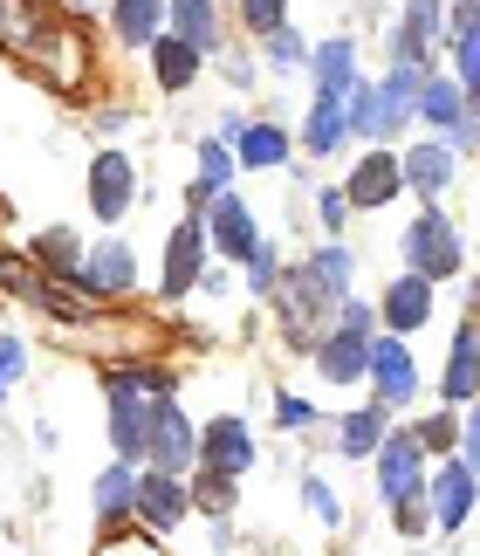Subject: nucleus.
<instances>
[{
    "instance_id": "1",
    "label": "nucleus",
    "mask_w": 480,
    "mask_h": 556,
    "mask_svg": "<svg viewBox=\"0 0 480 556\" xmlns=\"http://www.w3.org/2000/svg\"><path fill=\"white\" fill-rule=\"evenodd\" d=\"M268 303H275V316H281V337H289V351H302V357L316 351V337L330 330V316H337V295L323 289L302 262L281 268V282H275Z\"/></svg>"
},
{
    "instance_id": "2",
    "label": "nucleus",
    "mask_w": 480,
    "mask_h": 556,
    "mask_svg": "<svg viewBox=\"0 0 480 556\" xmlns=\"http://www.w3.org/2000/svg\"><path fill=\"white\" fill-rule=\"evenodd\" d=\"M138 467H151V475H179V481L192 475V467H200V433H192V419H186L172 399H151Z\"/></svg>"
},
{
    "instance_id": "3",
    "label": "nucleus",
    "mask_w": 480,
    "mask_h": 556,
    "mask_svg": "<svg viewBox=\"0 0 480 556\" xmlns=\"http://www.w3.org/2000/svg\"><path fill=\"white\" fill-rule=\"evenodd\" d=\"M399 248H405V275H419V282H453L467 262V248H460V233H453L446 213H419L405 233H399Z\"/></svg>"
},
{
    "instance_id": "4",
    "label": "nucleus",
    "mask_w": 480,
    "mask_h": 556,
    "mask_svg": "<svg viewBox=\"0 0 480 556\" xmlns=\"http://www.w3.org/2000/svg\"><path fill=\"white\" fill-rule=\"evenodd\" d=\"M364 378H370V405H384V413H405V405L419 399V357L391 330L370 337V371Z\"/></svg>"
},
{
    "instance_id": "5",
    "label": "nucleus",
    "mask_w": 480,
    "mask_h": 556,
    "mask_svg": "<svg viewBox=\"0 0 480 556\" xmlns=\"http://www.w3.org/2000/svg\"><path fill=\"white\" fill-rule=\"evenodd\" d=\"M370 467H378V495L399 508V502H412V495H426V454H419V440L405 433H384V446L370 454Z\"/></svg>"
},
{
    "instance_id": "6",
    "label": "nucleus",
    "mask_w": 480,
    "mask_h": 556,
    "mask_svg": "<svg viewBox=\"0 0 480 556\" xmlns=\"http://www.w3.org/2000/svg\"><path fill=\"white\" fill-rule=\"evenodd\" d=\"M192 516V495H186V481L179 475H138V502H130V522L138 529H151V536H172Z\"/></svg>"
},
{
    "instance_id": "7",
    "label": "nucleus",
    "mask_w": 480,
    "mask_h": 556,
    "mask_svg": "<svg viewBox=\"0 0 480 556\" xmlns=\"http://www.w3.org/2000/svg\"><path fill=\"white\" fill-rule=\"evenodd\" d=\"M473 502H480V475L467 460H440L426 475V508H432V529H460L473 516Z\"/></svg>"
},
{
    "instance_id": "8",
    "label": "nucleus",
    "mask_w": 480,
    "mask_h": 556,
    "mask_svg": "<svg viewBox=\"0 0 480 556\" xmlns=\"http://www.w3.org/2000/svg\"><path fill=\"white\" fill-rule=\"evenodd\" d=\"M130 282H138V262H130L124 241H97L83 248V268L70 275V289H83V303H97V295H124Z\"/></svg>"
},
{
    "instance_id": "9",
    "label": "nucleus",
    "mask_w": 480,
    "mask_h": 556,
    "mask_svg": "<svg viewBox=\"0 0 480 556\" xmlns=\"http://www.w3.org/2000/svg\"><path fill=\"white\" fill-rule=\"evenodd\" d=\"M261 241H268V233L254 227V213H248V200H240V192H220V200L206 206V248H220L227 262H248Z\"/></svg>"
},
{
    "instance_id": "10",
    "label": "nucleus",
    "mask_w": 480,
    "mask_h": 556,
    "mask_svg": "<svg viewBox=\"0 0 480 556\" xmlns=\"http://www.w3.org/2000/svg\"><path fill=\"white\" fill-rule=\"evenodd\" d=\"M206 220H186L172 227V241H165V295H192L200 289V275H206Z\"/></svg>"
},
{
    "instance_id": "11",
    "label": "nucleus",
    "mask_w": 480,
    "mask_h": 556,
    "mask_svg": "<svg viewBox=\"0 0 480 556\" xmlns=\"http://www.w3.org/2000/svg\"><path fill=\"white\" fill-rule=\"evenodd\" d=\"M200 467H213V475H248L254 467V433H248V419H206L200 426Z\"/></svg>"
},
{
    "instance_id": "12",
    "label": "nucleus",
    "mask_w": 480,
    "mask_h": 556,
    "mask_svg": "<svg viewBox=\"0 0 480 556\" xmlns=\"http://www.w3.org/2000/svg\"><path fill=\"white\" fill-rule=\"evenodd\" d=\"M440 0H412L399 35H391V70H432V41H440Z\"/></svg>"
},
{
    "instance_id": "13",
    "label": "nucleus",
    "mask_w": 480,
    "mask_h": 556,
    "mask_svg": "<svg viewBox=\"0 0 480 556\" xmlns=\"http://www.w3.org/2000/svg\"><path fill=\"white\" fill-rule=\"evenodd\" d=\"M130 200H138V173H130L124 152H97L90 159V213L97 220H124Z\"/></svg>"
},
{
    "instance_id": "14",
    "label": "nucleus",
    "mask_w": 480,
    "mask_h": 556,
    "mask_svg": "<svg viewBox=\"0 0 480 556\" xmlns=\"http://www.w3.org/2000/svg\"><path fill=\"white\" fill-rule=\"evenodd\" d=\"M405 192V173H399V152H364L357 165H351V186H343V200L351 206H364V213H378V206H391Z\"/></svg>"
},
{
    "instance_id": "15",
    "label": "nucleus",
    "mask_w": 480,
    "mask_h": 556,
    "mask_svg": "<svg viewBox=\"0 0 480 556\" xmlns=\"http://www.w3.org/2000/svg\"><path fill=\"white\" fill-rule=\"evenodd\" d=\"M310 357H316V378H323V384H357V378L370 371V337L330 324V330L316 337V351H310Z\"/></svg>"
},
{
    "instance_id": "16",
    "label": "nucleus",
    "mask_w": 480,
    "mask_h": 556,
    "mask_svg": "<svg viewBox=\"0 0 480 556\" xmlns=\"http://www.w3.org/2000/svg\"><path fill=\"white\" fill-rule=\"evenodd\" d=\"M473 399H480V324L467 316V324H460V337H453L446 378H440V405H453V413H467Z\"/></svg>"
},
{
    "instance_id": "17",
    "label": "nucleus",
    "mask_w": 480,
    "mask_h": 556,
    "mask_svg": "<svg viewBox=\"0 0 480 556\" xmlns=\"http://www.w3.org/2000/svg\"><path fill=\"white\" fill-rule=\"evenodd\" d=\"M453 165H460V159H453L440 138H419V144L399 152V173H405V186L419 192V200H440V192L453 186Z\"/></svg>"
},
{
    "instance_id": "18",
    "label": "nucleus",
    "mask_w": 480,
    "mask_h": 556,
    "mask_svg": "<svg viewBox=\"0 0 480 556\" xmlns=\"http://www.w3.org/2000/svg\"><path fill=\"white\" fill-rule=\"evenodd\" d=\"M378 324H384L391 337L426 330V324H432V282H419V275H399V282L384 289V303H378Z\"/></svg>"
},
{
    "instance_id": "19",
    "label": "nucleus",
    "mask_w": 480,
    "mask_h": 556,
    "mask_svg": "<svg viewBox=\"0 0 480 556\" xmlns=\"http://www.w3.org/2000/svg\"><path fill=\"white\" fill-rule=\"evenodd\" d=\"M419 83L426 70H391L378 83V138H399L405 124H419Z\"/></svg>"
},
{
    "instance_id": "20",
    "label": "nucleus",
    "mask_w": 480,
    "mask_h": 556,
    "mask_svg": "<svg viewBox=\"0 0 480 556\" xmlns=\"http://www.w3.org/2000/svg\"><path fill=\"white\" fill-rule=\"evenodd\" d=\"M90 502H97V522H103V536H117V529L130 522V502H138V467L117 460V467H103L97 488H90Z\"/></svg>"
},
{
    "instance_id": "21",
    "label": "nucleus",
    "mask_w": 480,
    "mask_h": 556,
    "mask_svg": "<svg viewBox=\"0 0 480 556\" xmlns=\"http://www.w3.org/2000/svg\"><path fill=\"white\" fill-rule=\"evenodd\" d=\"M384 433H391V413H384V405H357V413L337 419V454L364 467V460L384 446Z\"/></svg>"
},
{
    "instance_id": "22",
    "label": "nucleus",
    "mask_w": 480,
    "mask_h": 556,
    "mask_svg": "<svg viewBox=\"0 0 480 556\" xmlns=\"http://www.w3.org/2000/svg\"><path fill=\"white\" fill-rule=\"evenodd\" d=\"M343 144H351V131H343V97L316 90L310 124H302V152H310V159H330V152H343Z\"/></svg>"
},
{
    "instance_id": "23",
    "label": "nucleus",
    "mask_w": 480,
    "mask_h": 556,
    "mask_svg": "<svg viewBox=\"0 0 480 556\" xmlns=\"http://www.w3.org/2000/svg\"><path fill=\"white\" fill-rule=\"evenodd\" d=\"M165 21H172V35L192 41L200 55L220 49V14H213V0H165Z\"/></svg>"
},
{
    "instance_id": "24",
    "label": "nucleus",
    "mask_w": 480,
    "mask_h": 556,
    "mask_svg": "<svg viewBox=\"0 0 480 556\" xmlns=\"http://www.w3.org/2000/svg\"><path fill=\"white\" fill-rule=\"evenodd\" d=\"M151 76H159V90H186V83L200 76V49L165 28L159 41H151Z\"/></svg>"
},
{
    "instance_id": "25",
    "label": "nucleus",
    "mask_w": 480,
    "mask_h": 556,
    "mask_svg": "<svg viewBox=\"0 0 480 556\" xmlns=\"http://www.w3.org/2000/svg\"><path fill=\"white\" fill-rule=\"evenodd\" d=\"M310 70H316V90H330V97H343L357 83V49L351 41H323V49H310Z\"/></svg>"
},
{
    "instance_id": "26",
    "label": "nucleus",
    "mask_w": 480,
    "mask_h": 556,
    "mask_svg": "<svg viewBox=\"0 0 480 556\" xmlns=\"http://www.w3.org/2000/svg\"><path fill=\"white\" fill-rule=\"evenodd\" d=\"M28 262H35V268H55L62 282H70V275L83 268V241H76L70 227H41L35 241H28Z\"/></svg>"
},
{
    "instance_id": "27",
    "label": "nucleus",
    "mask_w": 480,
    "mask_h": 556,
    "mask_svg": "<svg viewBox=\"0 0 480 556\" xmlns=\"http://www.w3.org/2000/svg\"><path fill=\"white\" fill-rule=\"evenodd\" d=\"M233 165H289V131H275V124H240Z\"/></svg>"
},
{
    "instance_id": "28",
    "label": "nucleus",
    "mask_w": 480,
    "mask_h": 556,
    "mask_svg": "<svg viewBox=\"0 0 480 556\" xmlns=\"http://www.w3.org/2000/svg\"><path fill=\"white\" fill-rule=\"evenodd\" d=\"M117 35L130 41V49H151V41L165 35V0H117Z\"/></svg>"
},
{
    "instance_id": "29",
    "label": "nucleus",
    "mask_w": 480,
    "mask_h": 556,
    "mask_svg": "<svg viewBox=\"0 0 480 556\" xmlns=\"http://www.w3.org/2000/svg\"><path fill=\"white\" fill-rule=\"evenodd\" d=\"M186 495H192V508H200V516L227 522V508H233V475H213V467H192V475H186Z\"/></svg>"
},
{
    "instance_id": "30",
    "label": "nucleus",
    "mask_w": 480,
    "mask_h": 556,
    "mask_svg": "<svg viewBox=\"0 0 480 556\" xmlns=\"http://www.w3.org/2000/svg\"><path fill=\"white\" fill-rule=\"evenodd\" d=\"M302 268H310L316 282L337 295V303H343V295H351V282H357V254H351V248H316V254H310Z\"/></svg>"
},
{
    "instance_id": "31",
    "label": "nucleus",
    "mask_w": 480,
    "mask_h": 556,
    "mask_svg": "<svg viewBox=\"0 0 480 556\" xmlns=\"http://www.w3.org/2000/svg\"><path fill=\"white\" fill-rule=\"evenodd\" d=\"M412 440H419V454H460V413L440 405V413H426L419 426H405Z\"/></svg>"
},
{
    "instance_id": "32",
    "label": "nucleus",
    "mask_w": 480,
    "mask_h": 556,
    "mask_svg": "<svg viewBox=\"0 0 480 556\" xmlns=\"http://www.w3.org/2000/svg\"><path fill=\"white\" fill-rule=\"evenodd\" d=\"M343 131L351 138H378V83H351V90H343Z\"/></svg>"
},
{
    "instance_id": "33",
    "label": "nucleus",
    "mask_w": 480,
    "mask_h": 556,
    "mask_svg": "<svg viewBox=\"0 0 480 556\" xmlns=\"http://www.w3.org/2000/svg\"><path fill=\"white\" fill-rule=\"evenodd\" d=\"M302 508L323 522V529H337L343 522V502H337V488L330 481H316V475H302Z\"/></svg>"
},
{
    "instance_id": "34",
    "label": "nucleus",
    "mask_w": 480,
    "mask_h": 556,
    "mask_svg": "<svg viewBox=\"0 0 480 556\" xmlns=\"http://www.w3.org/2000/svg\"><path fill=\"white\" fill-rule=\"evenodd\" d=\"M28 365H35V357H28V344H21V337H8V330H0V399H8V392H14L21 378H28Z\"/></svg>"
},
{
    "instance_id": "35",
    "label": "nucleus",
    "mask_w": 480,
    "mask_h": 556,
    "mask_svg": "<svg viewBox=\"0 0 480 556\" xmlns=\"http://www.w3.org/2000/svg\"><path fill=\"white\" fill-rule=\"evenodd\" d=\"M240 268H248V289H254V295H275V282H281V254H275L268 241H261Z\"/></svg>"
},
{
    "instance_id": "36",
    "label": "nucleus",
    "mask_w": 480,
    "mask_h": 556,
    "mask_svg": "<svg viewBox=\"0 0 480 556\" xmlns=\"http://www.w3.org/2000/svg\"><path fill=\"white\" fill-rule=\"evenodd\" d=\"M268 41V62L275 70H302V62H310V41H302L295 28H275V35H261Z\"/></svg>"
},
{
    "instance_id": "37",
    "label": "nucleus",
    "mask_w": 480,
    "mask_h": 556,
    "mask_svg": "<svg viewBox=\"0 0 480 556\" xmlns=\"http://www.w3.org/2000/svg\"><path fill=\"white\" fill-rule=\"evenodd\" d=\"M330 324H337V330H357V337H378V303H364V295H343Z\"/></svg>"
},
{
    "instance_id": "38",
    "label": "nucleus",
    "mask_w": 480,
    "mask_h": 556,
    "mask_svg": "<svg viewBox=\"0 0 480 556\" xmlns=\"http://www.w3.org/2000/svg\"><path fill=\"white\" fill-rule=\"evenodd\" d=\"M289 0H240V21H248V35H275V28H289Z\"/></svg>"
},
{
    "instance_id": "39",
    "label": "nucleus",
    "mask_w": 480,
    "mask_h": 556,
    "mask_svg": "<svg viewBox=\"0 0 480 556\" xmlns=\"http://www.w3.org/2000/svg\"><path fill=\"white\" fill-rule=\"evenodd\" d=\"M275 419L289 426V433H302V426H316V399H295V392H275Z\"/></svg>"
},
{
    "instance_id": "40",
    "label": "nucleus",
    "mask_w": 480,
    "mask_h": 556,
    "mask_svg": "<svg viewBox=\"0 0 480 556\" xmlns=\"http://www.w3.org/2000/svg\"><path fill=\"white\" fill-rule=\"evenodd\" d=\"M453 70H460V83L480 76V28H460V35H453Z\"/></svg>"
},
{
    "instance_id": "41",
    "label": "nucleus",
    "mask_w": 480,
    "mask_h": 556,
    "mask_svg": "<svg viewBox=\"0 0 480 556\" xmlns=\"http://www.w3.org/2000/svg\"><path fill=\"white\" fill-rule=\"evenodd\" d=\"M453 460H467L473 475H480V399L460 413V454H453Z\"/></svg>"
},
{
    "instance_id": "42",
    "label": "nucleus",
    "mask_w": 480,
    "mask_h": 556,
    "mask_svg": "<svg viewBox=\"0 0 480 556\" xmlns=\"http://www.w3.org/2000/svg\"><path fill=\"white\" fill-rule=\"evenodd\" d=\"M316 213H323V233H343V220H351V200H343L337 186L316 192Z\"/></svg>"
},
{
    "instance_id": "43",
    "label": "nucleus",
    "mask_w": 480,
    "mask_h": 556,
    "mask_svg": "<svg viewBox=\"0 0 480 556\" xmlns=\"http://www.w3.org/2000/svg\"><path fill=\"white\" fill-rule=\"evenodd\" d=\"M426 529H432V508H426V495L399 502V536H426Z\"/></svg>"
},
{
    "instance_id": "44",
    "label": "nucleus",
    "mask_w": 480,
    "mask_h": 556,
    "mask_svg": "<svg viewBox=\"0 0 480 556\" xmlns=\"http://www.w3.org/2000/svg\"><path fill=\"white\" fill-rule=\"evenodd\" d=\"M97 556H165V549L138 529V536H103V549H97Z\"/></svg>"
},
{
    "instance_id": "45",
    "label": "nucleus",
    "mask_w": 480,
    "mask_h": 556,
    "mask_svg": "<svg viewBox=\"0 0 480 556\" xmlns=\"http://www.w3.org/2000/svg\"><path fill=\"white\" fill-rule=\"evenodd\" d=\"M460 28H480V0H460V14H453V35Z\"/></svg>"
},
{
    "instance_id": "46",
    "label": "nucleus",
    "mask_w": 480,
    "mask_h": 556,
    "mask_svg": "<svg viewBox=\"0 0 480 556\" xmlns=\"http://www.w3.org/2000/svg\"><path fill=\"white\" fill-rule=\"evenodd\" d=\"M460 97H467V117H480V76H473V83H460Z\"/></svg>"
}]
</instances>
